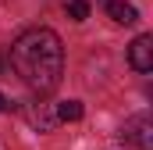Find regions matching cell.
<instances>
[{"mask_svg": "<svg viewBox=\"0 0 153 150\" xmlns=\"http://www.w3.org/2000/svg\"><path fill=\"white\" fill-rule=\"evenodd\" d=\"M68 14H71L75 22H85V18H89V4H85V0H68Z\"/></svg>", "mask_w": 153, "mask_h": 150, "instance_id": "obj_7", "label": "cell"}, {"mask_svg": "<svg viewBox=\"0 0 153 150\" xmlns=\"http://www.w3.org/2000/svg\"><path fill=\"white\" fill-rule=\"evenodd\" d=\"M0 111H7V97L4 93H0Z\"/></svg>", "mask_w": 153, "mask_h": 150, "instance_id": "obj_8", "label": "cell"}, {"mask_svg": "<svg viewBox=\"0 0 153 150\" xmlns=\"http://www.w3.org/2000/svg\"><path fill=\"white\" fill-rule=\"evenodd\" d=\"M82 118V100H64L57 107V122H78Z\"/></svg>", "mask_w": 153, "mask_h": 150, "instance_id": "obj_6", "label": "cell"}, {"mask_svg": "<svg viewBox=\"0 0 153 150\" xmlns=\"http://www.w3.org/2000/svg\"><path fill=\"white\" fill-rule=\"evenodd\" d=\"M11 68L36 93H50L64 72V46L53 29H29L11 46Z\"/></svg>", "mask_w": 153, "mask_h": 150, "instance_id": "obj_1", "label": "cell"}, {"mask_svg": "<svg viewBox=\"0 0 153 150\" xmlns=\"http://www.w3.org/2000/svg\"><path fill=\"white\" fill-rule=\"evenodd\" d=\"M107 14L114 18L117 25H135L139 22V11L132 4H125V0H107Z\"/></svg>", "mask_w": 153, "mask_h": 150, "instance_id": "obj_4", "label": "cell"}, {"mask_svg": "<svg viewBox=\"0 0 153 150\" xmlns=\"http://www.w3.org/2000/svg\"><path fill=\"white\" fill-rule=\"evenodd\" d=\"M29 122L39 125L43 132H50L53 125H57V111H46V104H39V107H29Z\"/></svg>", "mask_w": 153, "mask_h": 150, "instance_id": "obj_5", "label": "cell"}, {"mask_svg": "<svg viewBox=\"0 0 153 150\" xmlns=\"http://www.w3.org/2000/svg\"><path fill=\"white\" fill-rule=\"evenodd\" d=\"M128 64L135 72H150L153 68V36H135L128 46Z\"/></svg>", "mask_w": 153, "mask_h": 150, "instance_id": "obj_2", "label": "cell"}, {"mask_svg": "<svg viewBox=\"0 0 153 150\" xmlns=\"http://www.w3.org/2000/svg\"><path fill=\"white\" fill-rule=\"evenodd\" d=\"M150 132H153V122L146 118V114H139V118L128 122V136L139 143V150H153V136Z\"/></svg>", "mask_w": 153, "mask_h": 150, "instance_id": "obj_3", "label": "cell"}]
</instances>
